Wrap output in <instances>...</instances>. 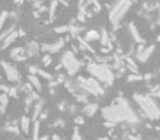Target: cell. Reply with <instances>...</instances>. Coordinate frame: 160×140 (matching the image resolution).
<instances>
[{
  "label": "cell",
  "mask_w": 160,
  "mask_h": 140,
  "mask_svg": "<svg viewBox=\"0 0 160 140\" xmlns=\"http://www.w3.org/2000/svg\"><path fill=\"white\" fill-rule=\"evenodd\" d=\"M131 6H132L131 0H115L114 1L109 13L110 22L112 23L114 29L119 28L120 22L124 19L125 14L128 12Z\"/></svg>",
  "instance_id": "1"
},
{
  "label": "cell",
  "mask_w": 160,
  "mask_h": 140,
  "mask_svg": "<svg viewBox=\"0 0 160 140\" xmlns=\"http://www.w3.org/2000/svg\"><path fill=\"white\" fill-rule=\"evenodd\" d=\"M88 70L91 74L98 78L100 81H103V82H106L111 84L114 80V76L113 73L111 72V70L108 67L103 66V65H98V64H90L88 66Z\"/></svg>",
  "instance_id": "2"
},
{
  "label": "cell",
  "mask_w": 160,
  "mask_h": 140,
  "mask_svg": "<svg viewBox=\"0 0 160 140\" xmlns=\"http://www.w3.org/2000/svg\"><path fill=\"white\" fill-rule=\"evenodd\" d=\"M135 99L139 103L141 107L143 108V111L145 112L146 116H148L149 118L154 119V118H157L160 115V111L159 107L157 106V104L149 98H144V96H138L136 95Z\"/></svg>",
  "instance_id": "3"
},
{
  "label": "cell",
  "mask_w": 160,
  "mask_h": 140,
  "mask_svg": "<svg viewBox=\"0 0 160 140\" xmlns=\"http://www.w3.org/2000/svg\"><path fill=\"white\" fill-rule=\"evenodd\" d=\"M61 65L67 69L68 73L70 76H74L78 72V70L81 67V63L76 59L73 51H65L61 56Z\"/></svg>",
  "instance_id": "4"
},
{
  "label": "cell",
  "mask_w": 160,
  "mask_h": 140,
  "mask_svg": "<svg viewBox=\"0 0 160 140\" xmlns=\"http://www.w3.org/2000/svg\"><path fill=\"white\" fill-rule=\"evenodd\" d=\"M64 45H65V41L61 38V39H58L54 44L43 45V46H42V51H48V53H51V54H55V53H58V51H61V48L64 47Z\"/></svg>",
  "instance_id": "5"
},
{
  "label": "cell",
  "mask_w": 160,
  "mask_h": 140,
  "mask_svg": "<svg viewBox=\"0 0 160 140\" xmlns=\"http://www.w3.org/2000/svg\"><path fill=\"white\" fill-rule=\"evenodd\" d=\"M1 65H2L3 69H4V71H6L7 77L9 78L10 81H13V82H14V81H18V80H19L18 71H16V68L13 67V66H11L10 64L6 63V61H2Z\"/></svg>",
  "instance_id": "6"
},
{
  "label": "cell",
  "mask_w": 160,
  "mask_h": 140,
  "mask_svg": "<svg viewBox=\"0 0 160 140\" xmlns=\"http://www.w3.org/2000/svg\"><path fill=\"white\" fill-rule=\"evenodd\" d=\"M19 36V33H18V31H14V29L11 31V32L9 33V34L7 35L6 38H4V41H3V44L2 46H1V48L2 49H4V48H7L8 46H9L11 43H12L14 39H16V37Z\"/></svg>",
  "instance_id": "7"
},
{
  "label": "cell",
  "mask_w": 160,
  "mask_h": 140,
  "mask_svg": "<svg viewBox=\"0 0 160 140\" xmlns=\"http://www.w3.org/2000/svg\"><path fill=\"white\" fill-rule=\"evenodd\" d=\"M154 46H149L148 48H146V49H144V51H141V53H138V58L141 59V61H145L147 60L148 57L151 55V53L154 51Z\"/></svg>",
  "instance_id": "8"
},
{
  "label": "cell",
  "mask_w": 160,
  "mask_h": 140,
  "mask_svg": "<svg viewBox=\"0 0 160 140\" xmlns=\"http://www.w3.org/2000/svg\"><path fill=\"white\" fill-rule=\"evenodd\" d=\"M128 29H129V32H131L132 36H133V38H134L135 41L138 42V43H141V42H143V38H141V34H139V32H138L137 29H136V26L134 25V23H131Z\"/></svg>",
  "instance_id": "9"
},
{
  "label": "cell",
  "mask_w": 160,
  "mask_h": 140,
  "mask_svg": "<svg viewBox=\"0 0 160 140\" xmlns=\"http://www.w3.org/2000/svg\"><path fill=\"white\" fill-rule=\"evenodd\" d=\"M100 36H101V35H100V33L98 32V31H94V30H92V31H89V32L87 33L84 39H86L87 42L96 41V39H99Z\"/></svg>",
  "instance_id": "10"
},
{
  "label": "cell",
  "mask_w": 160,
  "mask_h": 140,
  "mask_svg": "<svg viewBox=\"0 0 160 140\" xmlns=\"http://www.w3.org/2000/svg\"><path fill=\"white\" fill-rule=\"evenodd\" d=\"M28 55L29 56H33L34 54H37L39 53V45H37V43H35V42H32V43H30L29 44V48H28Z\"/></svg>",
  "instance_id": "11"
},
{
  "label": "cell",
  "mask_w": 160,
  "mask_h": 140,
  "mask_svg": "<svg viewBox=\"0 0 160 140\" xmlns=\"http://www.w3.org/2000/svg\"><path fill=\"white\" fill-rule=\"evenodd\" d=\"M101 36H100V38H101V43H102L103 46H110V38H109V34H108V32H106V30L103 29L102 31H101Z\"/></svg>",
  "instance_id": "12"
},
{
  "label": "cell",
  "mask_w": 160,
  "mask_h": 140,
  "mask_svg": "<svg viewBox=\"0 0 160 140\" xmlns=\"http://www.w3.org/2000/svg\"><path fill=\"white\" fill-rule=\"evenodd\" d=\"M96 108H98L96 104H89V105H86V106L83 107V112H84L87 115H89V116H92V115L96 113Z\"/></svg>",
  "instance_id": "13"
},
{
  "label": "cell",
  "mask_w": 160,
  "mask_h": 140,
  "mask_svg": "<svg viewBox=\"0 0 160 140\" xmlns=\"http://www.w3.org/2000/svg\"><path fill=\"white\" fill-rule=\"evenodd\" d=\"M29 79H30V83H31L36 90L40 91V90H41V83H40V81H39V78L35 77L34 74H31V76H29Z\"/></svg>",
  "instance_id": "14"
},
{
  "label": "cell",
  "mask_w": 160,
  "mask_h": 140,
  "mask_svg": "<svg viewBox=\"0 0 160 140\" xmlns=\"http://www.w3.org/2000/svg\"><path fill=\"white\" fill-rule=\"evenodd\" d=\"M21 128H22V131L28 134L30 129V119L28 117H22V121H21Z\"/></svg>",
  "instance_id": "15"
},
{
  "label": "cell",
  "mask_w": 160,
  "mask_h": 140,
  "mask_svg": "<svg viewBox=\"0 0 160 140\" xmlns=\"http://www.w3.org/2000/svg\"><path fill=\"white\" fill-rule=\"evenodd\" d=\"M78 41H79L80 46H81V48H82V49H87V51H90V53H94L93 48L91 47V46H90L88 43H87L86 39H83V38H81V37H78Z\"/></svg>",
  "instance_id": "16"
},
{
  "label": "cell",
  "mask_w": 160,
  "mask_h": 140,
  "mask_svg": "<svg viewBox=\"0 0 160 140\" xmlns=\"http://www.w3.org/2000/svg\"><path fill=\"white\" fill-rule=\"evenodd\" d=\"M42 108H43V102L40 101L37 104L34 106V116H33V119H36V117L39 116L42 113Z\"/></svg>",
  "instance_id": "17"
},
{
  "label": "cell",
  "mask_w": 160,
  "mask_h": 140,
  "mask_svg": "<svg viewBox=\"0 0 160 140\" xmlns=\"http://www.w3.org/2000/svg\"><path fill=\"white\" fill-rule=\"evenodd\" d=\"M57 1H53V2L51 3V8H49V18H51V20H53V18H54L55 16V11H56V8H57Z\"/></svg>",
  "instance_id": "18"
},
{
  "label": "cell",
  "mask_w": 160,
  "mask_h": 140,
  "mask_svg": "<svg viewBox=\"0 0 160 140\" xmlns=\"http://www.w3.org/2000/svg\"><path fill=\"white\" fill-rule=\"evenodd\" d=\"M22 51H23V48L21 47H16V48H13L12 51H11V57L12 58H16V56H19L20 54H22Z\"/></svg>",
  "instance_id": "19"
},
{
  "label": "cell",
  "mask_w": 160,
  "mask_h": 140,
  "mask_svg": "<svg viewBox=\"0 0 160 140\" xmlns=\"http://www.w3.org/2000/svg\"><path fill=\"white\" fill-rule=\"evenodd\" d=\"M7 18H8V12L7 11H3L1 14H0V30L2 29L3 24H4V22H6Z\"/></svg>",
  "instance_id": "20"
},
{
  "label": "cell",
  "mask_w": 160,
  "mask_h": 140,
  "mask_svg": "<svg viewBox=\"0 0 160 140\" xmlns=\"http://www.w3.org/2000/svg\"><path fill=\"white\" fill-rule=\"evenodd\" d=\"M39 127H40L39 121H35V125H34V133H33V140H40L39 139Z\"/></svg>",
  "instance_id": "21"
},
{
  "label": "cell",
  "mask_w": 160,
  "mask_h": 140,
  "mask_svg": "<svg viewBox=\"0 0 160 140\" xmlns=\"http://www.w3.org/2000/svg\"><path fill=\"white\" fill-rule=\"evenodd\" d=\"M55 32H56V33H66V32H69V26H67V25L57 26V28L55 29Z\"/></svg>",
  "instance_id": "22"
},
{
  "label": "cell",
  "mask_w": 160,
  "mask_h": 140,
  "mask_svg": "<svg viewBox=\"0 0 160 140\" xmlns=\"http://www.w3.org/2000/svg\"><path fill=\"white\" fill-rule=\"evenodd\" d=\"M69 31L71 32V34L76 36L79 34V32L81 31V28H77V26H69Z\"/></svg>",
  "instance_id": "23"
},
{
  "label": "cell",
  "mask_w": 160,
  "mask_h": 140,
  "mask_svg": "<svg viewBox=\"0 0 160 140\" xmlns=\"http://www.w3.org/2000/svg\"><path fill=\"white\" fill-rule=\"evenodd\" d=\"M37 72L41 74L43 78H45V79H47V80H53V77L49 74V73H47V72H45V71H42V70H39Z\"/></svg>",
  "instance_id": "24"
},
{
  "label": "cell",
  "mask_w": 160,
  "mask_h": 140,
  "mask_svg": "<svg viewBox=\"0 0 160 140\" xmlns=\"http://www.w3.org/2000/svg\"><path fill=\"white\" fill-rule=\"evenodd\" d=\"M90 1H91V3L94 6L96 11H100V9H101V4H100L99 0H90Z\"/></svg>",
  "instance_id": "25"
},
{
  "label": "cell",
  "mask_w": 160,
  "mask_h": 140,
  "mask_svg": "<svg viewBox=\"0 0 160 140\" xmlns=\"http://www.w3.org/2000/svg\"><path fill=\"white\" fill-rule=\"evenodd\" d=\"M7 103H8V98H7L6 94H2V95H0V104L4 105V106H6Z\"/></svg>",
  "instance_id": "26"
},
{
  "label": "cell",
  "mask_w": 160,
  "mask_h": 140,
  "mask_svg": "<svg viewBox=\"0 0 160 140\" xmlns=\"http://www.w3.org/2000/svg\"><path fill=\"white\" fill-rule=\"evenodd\" d=\"M14 29V28H11V29H9V30H7V31H4V32L2 33V34H0V42L2 41L3 38H6V36L8 34H9L10 32H11V31H12V30Z\"/></svg>",
  "instance_id": "27"
},
{
  "label": "cell",
  "mask_w": 160,
  "mask_h": 140,
  "mask_svg": "<svg viewBox=\"0 0 160 140\" xmlns=\"http://www.w3.org/2000/svg\"><path fill=\"white\" fill-rule=\"evenodd\" d=\"M141 76H135V74H132V76H129L128 77V81H136V80H141Z\"/></svg>",
  "instance_id": "28"
},
{
  "label": "cell",
  "mask_w": 160,
  "mask_h": 140,
  "mask_svg": "<svg viewBox=\"0 0 160 140\" xmlns=\"http://www.w3.org/2000/svg\"><path fill=\"white\" fill-rule=\"evenodd\" d=\"M43 61H44V65H45V66H48V65H49V64L52 63V59L49 58V56H48V55H46V56H45V57L43 58Z\"/></svg>",
  "instance_id": "29"
},
{
  "label": "cell",
  "mask_w": 160,
  "mask_h": 140,
  "mask_svg": "<svg viewBox=\"0 0 160 140\" xmlns=\"http://www.w3.org/2000/svg\"><path fill=\"white\" fill-rule=\"evenodd\" d=\"M73 140H81V138H80V135H79V133H78L77 130H75V133H74V136H73Z\"/></svg>",
  "instance_id": "30"
},
{
  "label": "cell",
  "mask_w": 160,
  "mask_h": 140,
  "mask_svg": "<svg viewBox=\"0 0 160 140\" xmlns=\"http://www.w3.org/2000/svg\"><path fill=\"white\" fill-rule=\"evenodd\" d=\"M10 94V95H12V96H14V98H16V88H12V89H10L9 90V92H8Z\"/></svg>",
  "instance_id": "31"
},
{
  "label": "cell",
  "mask_w": 160,
  "mask_h": 140,
  "mask_svg": "<svg viewBox=\"0 0 160 140\" xmlns=\"http://www.w3.org/2000/svg\"><path fill=\"white\" fill-rule=\"evenodd\" d=\"M30 69V72L32 73V74H35L36 72H37V71H39V69H36L35 67H33V66H31V67L29 68Z\"/></svg>",
  "instance_id": "32"
},
{
  "label": "cell",
  "mask_w": 160,
  "mask_h": 140,
  "mask_svg": "<svg viewBox=\"0 0 160 140\" xmlns=\"http://www.w3.org/2000/svg\"><path fill=\"white\" fill-rule=\"evenodd\" d=\"M0 90H1V91H3V92H4V93H8V92H9V88H7V86H3V84H2V86H0Z\"/></svg>",
  "instance_id": "33"
},
{
  "label": "cell",
  "mask_w": 160,
  "mask_h": 140,
  "mask_svg": "<svg viewBox=\"0 0 160 140\" xmlns=\"http://www.w3.org/2000/svg\"><path fill=\"white\" fill-rule=\"evenodd\" d=\"M75 121L77 123V124H83V119H82V117H77L76 119H75Z\"/></svg>",
  "instance_id": "34"
},
{
  "label": "cell",
  "mask_w": 160,
  "mask_h": 140,
  "mask_svg": "<svg viewBox=\"0 0 160 140\" xmlns=\"http://www.w3.org/2000/svg\"><path fill=\"white\" fill-rule=\"evenodd\" d=\"M32 98H33V100H39L40 99L39 94H37V93H35V92H32Z\"/></svg>",
  "instance_id": "35"
},
{
  "label": "cell",
  "mask_w": 160,
  "mask_h": 140,
  "mask_svg": "<svg viewBox=\"0 0 160 140\" xmlns=\"http://www.w3.org/2000/svg\"><path fill=\"white\" fill-rule=\"evenodd\" d=\"M40 116H41L42 119H45V118L47 117V113H46V112H45V113H43V112H42L41 114H40Z\"/></svg>",
  "instance_id": "36"
},
{
  "label": "cell",
  "mask_w": 160,
  "mask_h": 140,
  "mask_svg": "<svg viewBox=\"0 0 160 140\" xmlns=\"http://www.w3.org/2000/svg\"><path fill=\"white\" fill-rule=\"evenodd\" d=\"M48 139V136H44V137H42L40 140H47Z\"/></svg>",
  "instance_id": "37"
},
{
  "label": "cell",
  "mask_w": 160,
  "mask_h": 140,
  "mask_svg": "<svg viewBox=\"0 0 160 140\" xmlns=\"http://www.w3.org/2000/svg\"><path fill=\"white\" fill-rule=\"evenodd\" d=\"M54 139H55V140H61L59 138L57 137V136H54Z\"/></svg>",
  "instance_id": "38"
},
{
  "label": "cell",
  "mask_w": 160,
  "mask_h": 140,
  "mask_svg": "<svg viewBox=\"0 0 160 140\" xmlns=\"http://www.w3.org/2000/svg\"><path fill=\"white\" fill-rule=\"evenodd\" d=\"M0 80H1V77H0Z\"/></svg>",
  "instance_id": "39"
}]
</instances>
